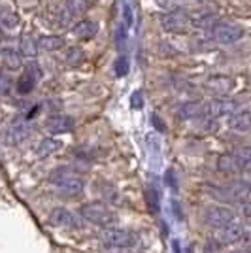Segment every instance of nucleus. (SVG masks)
<instances>
[{
  "mask_svg": "<svg viewBox=\"0 0 251 253\" xmlns=\"http://www.w3.org/2000/svg\"><path fill=\"white\" fill-rule=\"evenodd\" d=\"M47 181L51 183L55 191L63 197H78L84 191V179L80 178L72 169L59 167L49 174Z\"/></svg>",
  "mask_w": 251,
  "mask_h": 253,
  "instance_id": "f257e3e1",
  "label": "nucleus"
},
{
  "mask_svg": "<svg viewBox=\"0 0 251 253\" xmlns=\"http://www.w3.org/2000/svg\"><path fill=\"white\" fill-rule=\"evenodd\" d=\"M217 170L223 174H240L251 170V146H242L223 153L217 159Z\"/></svg>",
  "mask_w": 251,
  "mask_h": 253,
  "instance_id": "f03ea898",
  "label": "nucleus"
},
{
  "mask_svg": "<svg viewBox=\"0 0 251 253\" xmlns=\"http://www.w3.org/2000/svg\"><path fill=\"white\" fill-rule=\"evenodd\" d=\"M209 193L221 202H236L244 204L251 197V183L248 181H230L225 185H211Z\"/></svg>",
  "mask_w": 251,
  "mask_h": 253,
  "instance_id": "7ed1b4c3",
  "label": "nucleus"
},
{
  "mask_svg": "<svg viewBox=\"0 0 251 253\" xmlns=\"http://www.w3.org/2000/svg\"><path fill=\"white\" fill-rule=\"evenodd\" d=\"M82 217L85 221L93 223V225H98V227H112L115 223V211L106 204V202H87L82 206Z\"/></svg>",
  "mask_w": 251,
  "mask_h": 253,
  "instance_id": "20e7f679",
  "label": "nucleus"
},
{
  "mask_svg": "<svg viewBox=\"0 0 251 253\" xmlns=\"http://www.w3.org/2000/svg\"><path fill=\"white\" fill-rule=\"evenodd\" d=\"M100 244L106 250H115V252H123V250H130L136 246V236L130 231L125 229H112L106 227L100 232Z\"/></svg>",
  "mask_w": 251,
  "mask_h": 253,
  "instance_id": "39448f33",
  "label": "nucleus"
},
{
  "mask_svg": "<svg viewBox=\"0 0 251 253\" xmlns=\"http://www.w3.org/2000/svg\"><path fill=\"white\" fill-rule=\"evenodd\" d=\"M159 23H161L163 31L178 34V32H187L193 27V17L189 15L187 11L178 8V10L165 11V15L159 17Z\"/></svg>",
  "mask_w": 251,
  "mask_h": 253,
  "instance_id": "423d86ee",
  "label": "nucleus"
},
{
  "mask_svg": "<svg viewBox=\"0 0 251 253\" xmlns=\"http://www.w3.org/2000/svg\"><path fill=\"white\" fill-rule=\"evenodd\" d=\"M204 223L211 227V229H221V227H227L230 223H234L236 219V213L232 208H227V206H219V204H213V206H208L204 213Z\"/></svg>",
  "mask_w": 251,
  "mask_h": 253,
  "instance_id": "0eeeda50",
  "label": "nucleus"
},
{
  "mask_svg": "<svg viewBox=\"0 0 251 253\" xmlns=\"http://www.w3.org/2000/svg\"><path fill=\"white\" fill-rule=\"evenodd\" d=\"M209 36H211L213 42L229 45V43H234V42H238V40H242L244 29L238 27V25H234V23L219 21L211 31H209Z\"/></svg>",
  "mask_w": 251,
  "mask_h": 253,
  "instance_id": "6e6552de",
  "label": "nucleus"
},
{
  "mask_svg": "<svg viewBox=\"0 0 251 253\" xmlns=\"http://www.w3.org/2000/svg\"><path fill=\"white\" fill-rule=\"evenodd\" d=\"M234 112H238V104L230 98H213L208 104H204V117H209V119L232 116Z\"/></svg>",
  "mask_w": 251,
  "mask_h": 253,
  "instance_id": "1a4fd4ad",
  "label": "nucleus"
},
{
  "mask_svg": "<svg viewBox=\"0 0 251 253\" xmlns=\"http://www.w3.org/2000/svg\"><path fill=\"white\" fill-rule=\"evenodd\" d=\"M49 221L55 227H64V229H80L82 227V219L70 210H66V208H55V210H51Z\"/></svg>",
  "mask_w": 251,
  "mask_h": 253,
  "instance_id": "9d476101",
  "label": "nucleus"
},
{
  "mask_svg": "<svg viewBox=\"0 0 251 253\" xmlns=\"http://www.w3.org/2000/svg\"><path fill=\"white\" fill-rule=\"evenodd\" d=\"M32 132V126L29 125V121L27 119H13L11 121V125L8 126V132H6V138H8V142L10 144H19L23 140H27V138L31 136Z\"/></svg>",
  "mask_w": 251,
  "mask_h": 253,
  "instance_id": "9b49d317",
  "label": "nucleus"
},
{
  "mask_svg": "<svg viewBox=\"0 0 251 253\" xmlns=\"http://www.w3.org/2000/svg\"><path fill=\"white\" fill-rule=\"evenodd\" d=\"M229 128L234 132H250L251 130V110H238L229 116Z\"/></svg>",
  "mask_w": 251,
  "mask_h": 253,
  "instance_id": "f8f14e48",
  "label": "nucleus"
},
{
  "mask_svg": "<svg viewBox=\"0 0 251 253\" xmlns=\"http://www.w3.org/2000/svg\"><path fill=\"white\" fill-rule=\"evenodd\" d=\"M217 240H219L221 244H234V242H240L242 238H244V234H246V231H244V227L242 225H238V223H230V225H227V227H221V229H217Z\"/></svg>",
  "mask_w": 251,
  "mask_h": 253,
  "instance_id": "ddd939ff",
  "label": "nucleus"
},
{
  "mask_svg": "<svg viewBox=\"0 0 251 253\" xmlns=\"http://www.w3.org/2000/svg\"><path fill=\"white\" fill-rule=\"evenodd\" d=\"M45 128L51 132V134H64V132H70L74 128V119L68 116H51L45 121Z\"/></svg>",
  "mask_w": 251,
  "mask_h": 253,
  "instance_id": "4468645a",
  "label": "nucleus"
},
{
  "mask_svg": "<svg viewBox=\"0 0 251 253\" xmlns=\"http://www.w3.org/2000/svg\"><path fill=\"white\" fill-rule=\"evenodd\" d=\"M38 70L36 68H29L27 72H23V76H19V80L15 82V89L19 95H29L34 85H36V78H38Z\"/></svg>",
  "mask_w": 251,
  "mask_h": 253,
  "instance_id": "2eb2a0df",
  "label": "nucleus"
},
{
  "mask_svg": "<svg viewBox=\"0 0 251 253\" xmlns=\"http://www.w3.org/2000/svg\"><path fill=\"white\" fill-rule=\"evenodd\" d=\"M0 57H2V64H4V68H6V70H19V68L23 66L21 53L15 51V49L4 47L2 53H0Z\"/></svg>",
  "mask_w": 251,
  "mask_h": 253,
  "instance_id": "dca6fc26",
  "label": "nucleus"
},
{
  "mask_svg": "<svg viewBox=\"0 0 251 253\" xmlns=\"http://www.w3.org/2000/svg\"><path fill=\"white\" fill-rule=\"evenodd\" d=\"M179 117L181 119H197V117H204V104L200 102H185V104L179 106Z\"/></svg>",
  "mask_w": 251,
  "mask_h": 253,
  "instance_id": "f3484780",
  "label": "nucleus"
},
{
  "mask_svg": "<svg viewBox=\"0 0 251 253\" xmlns=\"http://www.w3.org/2000/svg\"><path fill=\"white\" fill-rule=\"evenodd\" d=\"M98 31V25L94 21H80L76 27L72 29V34L76 38H82V40H89L93 38L94 34Z\"/></svg>",
  "mask_w": 251,
  "mask_h": 253,
  "instance_id": "a211bd4d",
  "label": "nucleus"
},
{
  "mask_svg": "<svg viewBox=\"0 0 251 253\" xmlns=\"http://www.w3.org/2000/svg\"><path fill=\"white\" fill-rule=\"evenodd\" d=\"M0 25L6 31H11V29H15L19 25V15L8 6H2V10H0Z\"/></svg>",
  "mask_w": 251,
  "mask_h": 253,
  "instance_id": "6ab92c4d",
  "label": "nucleus"
},
{
  "mask_svg": "<svg viewBox=\"0 0 251 253\" xmlns=\"http://www.w3.org/2000/svg\"><path fill=\"white\" fill-rule=\"evenodd\" d=\"M208 87L211 89V91L219 93V95H225V93H229L230 91L232 82H230L227 76H213V78H209L208 80Z\"/></svg>",
  "mask_w": 251,
  "mask_h": 253,
  "instance_id": "aec40b11",
  "label": "nucleus"
},
{
  "mask_svg": "<svg viewBox=\"0 0 251 253\" xmlns=\"http://www.w3.org/2000/svg\"><path fill=\"white\" fill-rule=\"evenodd\" d=\"M64 43L66 42H64L63 36H42L38 40V45L45 51H59L64 47Z\"/></svg>",
  "mask_w": 251,
  "mask_h": 253,
  "instance_id": "412c9836",
  "label": "nucleus"
},
{
  "mask_svg": "<svg viewBox=\"0 0 251 253\" xmlns=\"http://www.w3.org/2000/svg\"><path fill=\"white\" fill-rule=\"evenodd\" d=\"M217 23H219L217 15H213V13H202V15H199V17H195V19H193V27L209 32L215 25H217Z\"/></svg>",
  "mask_w": 251,
  "mask_h": 253,
  "instance_id": "4be33fe9",
  "label": "nucleus"
},
{
  "mask_svg": "<svg viewBox=\"0 0 251 253\" xmlns=\"http://www.w3.org/2000/svg\"><path fill=\"white\" fill-rule=\"evenodd\" d=\"M19 45H21V53L27 55V57H34L38 53V47H40L38 42L32 36H29V34H25L21 40H19Z\"/></svg>",
  "mask_w": 251,
  "mask_h": 253,
  "instance_id": "5701e85b",
  "label": "nucleus"
},
{
  "mask_svg": "<svg viewBox=\"0 0 251 253\" xmlns=\"http://www.w3.org/2000/svg\"><path fill=\"white\" fill-rule=\"evenodd\" d=\"M59 148H61V142H57L53 138H43L42 142H40V146H38V157H47V155H51L53 151H57Z\"/></svg>",
  "mask_w": 251,
  "mask_h": 253,
  "instance_id": "b1692460",
  "label": "nucleus"
},
{
  "mask_svg": "<svg viewBox=\"0 0 251 253\" xmlns=\"http://www.w3.org/2000/svg\"><path fill=\"white\" fill-rule=\"evenodd\" d=\"M89 4H91L89 0H66L64 2V8L70 11L72 15H82V13L87 11Z\"/></svg>",
  "mask_w": 251,
  "mask_h": 253,
  "instance_id": "393cba45",
  "label": "nucleus"
},
{
  "mask_svg": "<svg viewBox=\"0 0 251 253\" xmlns=\"http://www.w3.org/2000/svg\"><path fill=\"white\" fill-rule=\"evenodd\" d=\"M115 74L119 76V78H123V76L128 74V59H126L125 55L115 61Z\"/></svg>",
  "mask_w": 251,
  "mask_h": 253,
  "instance_id": "a878e982",
  "label": "nucleus"
},
{
  "mask_svg": "<svg viewBox=\"0 0 251 253\" xmlns=\"http://www.w3.org/2000/svg\"><path fill=\"white\" fill-rule=\"evenodd\" d=\"M221 246H223V244H221L217 238H209V240H206V244H204V250H202V252L204 253H221L223 252Z\"/></svg>",
  "mask_w": 251,
  "mask_h": 253,
  "instance_id": "bb28decb",
  "label": "nucleus"
},
{
  "mask_svg": "<svg viewBox=\"0 0 251 253\" xmlns=\"http://www.w3.org/2000/svg\"><path fill=\"white\" fill-rule=\"evenodd\" d=\"M66 61H68L70 64H80L82 61H84V51L78 49V47H74V49H70L68 55H66Z\"/></svg>",
  "mask_w": 251,
  "mask_h": 253,
  "instance_id": "cd10ccee",
  "label": "nucleus"
},
{
  "mask_svg": "<svg viewBox=\"0 0 251 253\" xmlns=\"http://www.w3.org/2000/svg\"><path fill=\"white\" fill-rule=\"evenodd\" d=\"M155 4L165 11H172V10H178L179 8L178 0H155Z\"/></svg>",
  "mask_w": 251,
  "mask_h": 253,
  "instance_id": "c85d7f7f",
  "label": "nucleus"
},
{
  "mask_svg": "<svg viewBox=\"0 0 251 253\" xmlns=\"http://www.w3.org/2000/svg\"><path fill=\"white\" fill-rule=\"evenodd\" d=\"M149 208L153 211H159V197L153 185H151V189H149Z\"/></svg>",
  "mask_w": 251,
  "mask_h": 253,
  "instance_id": "c756f323",
  "label": "nucleus"
},
{
  "mask_svg": "<svg viewBox=\"0 0 251 253\" xmlns=\"http://www.w3.org/2000/svg\"><path fill=\"white\" fill-rule=\"evenodd\" d=\"M11 93V78L8 74H2V96H10Z\"/></svg>",
  "mask_w": 251,
  "mask_h": 253,
  "instance_id": "7c9ffc66",
  "label": "nucleus"
},
{
  "mask_svg": "<svg viewBox=\"0 0 251 253\" xmlns=\"http://www.w3.org/2000/svg\"><path fill=\"white\" fill-rule=\"evenodd\" d=\"M125 40H126V25H119L117 34H115V42L121 47V43H125Z\"/></svg>",
  "mask_w": 251,
  "mask_h": 253,
  "instance_id": "2f4dec72",
  "label": "nucleus"
},
{
  "mask_svg": "<svg viewBox=\"0 0 251 253\" xmlns=\"http://www.w3.org/2000/svg\"><path fill=\"white\" fill-rule=\"evenodd\" d=\"M123 19H125L126 27H130V25H132V10H130V6H128V4H125V8H123Z\"/></svg>",
  "mask_w": 251,
  "mask_h": 253,
  "instance_id": "473e14b6",
  "label": "nucleus"
},
{
  "mask_svg": "<svg viewBox=\"0 0 251 253\" xmlns=\"http://www.w3.org/2000/svg\"><path fill=\"white\" fill-rule=\"evenodd\" d=\"M144 106V100H142V93L136 91L134 95H132V108H142Z\"/></svg>",
  "mask_w": 251,
  "mask_h": 253,
  "instance_id": "72a5a7b5",
  "label": "nucleus"
},
{
  "mask_svg": "<svg viewBox=\"0 0 251 253\" xmlns=\"http://www.w3.org/2000/svg\"><path fill=\"white\" fill-rule=\"evenodd\" d=\"M151 119H153V123H155V126H157V128L161 130V132H165V130H167V126H165L163 123H161V119H159V116H153Z\"/></svg>",
  "mask_w": 251,
  "mask_h": 253,
  "instance_id": "f704fd0d",
  "label": "nucleus"
},
{
  "mask_svg": "<svg viewBox=\"0 0 251 253\" xmlns=\"http://www.w3.org/2000/svg\"><path fill=\"white\" fill-rule=\"evenodd\" d=\"M234 253H251V248H242V250H238V252Z\"/></svg>",
  "mask_w": 251,
  "mask_h": 253,
  "instance_id": "c9c22d12",
  "label": "nucleus"
},
{
  "mask_svg": "<svg viewBox=\"0 0 251 253\" xmlns=\"http://www.w3.org/2000/svg\"><path fill=\"white\" fill-rule=\"evenodd\" d=\"M89 2H91V4H94V2H96V0H89Z\"/></svg>",
  "mask_w": 251,
  "mask_h": 253,
  "instance_id": "e433bc0d",
  "label": "nucleus"
}]
</instances>
